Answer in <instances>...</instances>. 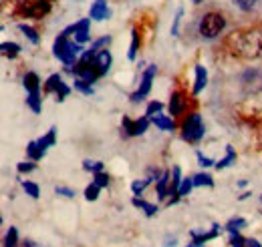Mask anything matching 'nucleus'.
I'll list each match as a JSON object with an SVG mask.
<instances>
[{"mask_svg":"<svg viewBox=\"0 0 262 247\" xmlns=\"http://www.w3.org/2000/svg\"><path fill=\"white\" fill-rule=\"evenodd\" d=\"M38 75L36 72H27V77H25V89L31 93V91H38Z\"/></svg>","mask_w":262,"mask_h":247,"instance_id":"412c9836","label":"nucleus"},{"mask_svg":"<svg viewBox=\"0 0 262 247\" xmlns=\"http://www.w3.org/2000/svg\"><path fill=\"white\" fill-rule=\"evenodd\" d=\"M23 189L27 191V195H31L33 199H36L38 195H40V189L36 183H31V181H23Z\"/></svg>","mask_w":262,"mask_h":247,"instance_id":"cd10ccee","label":"nucleus"},{"mask_svg":"<svg viewBox=\"0 0 262 247\" xmlns=\"http://www.w3.org/2000/svg\"><path fill=\"white\" fill-rule=\"evenodd\" d=\"M206 133V127L200 115H192L188 117V121L182 125V137L188 141V143H198Z\"/></svg>","mask_w":262,"mask_h":247,"instance_id":"20e7f679","label":"nucleus"},{"mask_svg":"<svg viewBox=\"0 0 262 247\" xmlns=\"http://www.w3.org/2000/svg\"><path fill=\"white\" fill-rule=\"evenodd\" d=\"M55 191H57V195H65V197H69V199L75 197V193H73L71 189H67V187H57Z\"/></svg>","mask_w":262,"mask_h":247,"instance_id":"79ce46f5","label":"nucleus"},{"mask_svg":"<svg viewBox=\"0 0 262 247\" xmlns=\"http://www.w3.org/2000/svg\"><path fill=\"white\" fill-rule=\"evenodd\" d=\"M230 245H232V247H246V239H244L240 233H232Z\"/></svg>","mask_w":262,"mask_h":247,"instance_id":"e433bc0d","label":"nucleus"},{"mask_svg":"<svg viewBox=\"0 0 262 247\" xmlns=\"http://www.w3.org/2000/svg\"><path fill=\"white\" fill-rule=\"evenodd\" d=\"M65 32L67 34L75 32V42H79V44L87 42V40H89V18H85V20H81V22H77V24L69 27Z\"/></svg>","mask_w":262,"mask_h":247,"instance_id":"1a4fd4ad","label":"nucleus"},{"mask_svg":"<svg viewBox=\"0 0 262 247\" xmlns=\"http://www.w3.org/2000/svg\"><path fill=\"white\" fill-rule=\"evenodd\" d=\"M0 51H2V55H4V57L14 59V57L20 53V46H18L16 42H2V44H0Z\"/></svg>","mask_w":262,"mask_h":247,"instance_id":"a211bd4d","label":"nucleus"},{"mask_svg":"<svg viewBox=\"0 0 262 247\" xmlns=\"http://www.w3.org/2000/svg\"><path fill=\"white\" fill-rule=\"evenodd\" d=\"M75 89H79L81 93H85V94H93V87L91 85H87V83H83V81H75Z\"/></svg>","mask_w":262,"mask_h":247,"instance_id":"4c0bfd02","label":"nucleus"},{"mask_svg":"<svg viewBox=\"0 0 262 247\" xmlns=\"http://www.w3.org/2000/svg\"><path fill=\"white\" fill-rule=\"evenodd\" d=\"M99 189H101V187H99L97 183L89 185L87 189H85V199H87V201H95V199L99 197Z\"/></svg>","mask_w":262,"mask_h":247,"instance_id":"c756f323","label":"nucleus"},{"mask_svg":"<svg viewBox=\"0 0 262 247\" xmlns=\"http://www.w3.org/2000/svg\"><path fill=\"white\" fill-rule=\"evenodd\" d=\"M180 183H182V171H180V167H173V175H171V185H169V193H176V195H178Z\"/></svg>","mask_w":262,"mask_h":247,"instance_id":"393cba45","label":"nucleus"},{"mask_svg":"<svg viewBox=\"0 0 262 247\" xmlns=\"http://www.w3.org/2000/svg\"><path fill=\"white\" fill-rule=\"evenodd\" d=\"M258 2H260V0H236V4H238L242 10H246V12L254 10V8L258 6Z\"/></svg>","mask_w":262,"mask_h":247,"instance_id":"2f4dec72","label":"nucleus"},{"mask_svg":"<svg viewBox=\"0 0 262 247\" xmlns=\"http://www.w3.org/2000/svg\"><path fill=\"white\" fill-rule=\"evenodd\" d=\"M198 161H200L202 167H212V165H214V161H212L210 157H204L202 153H198Z\"/></svg>","mask_w":262,"mask_h":247,"instance_id":"ea45409f","label":"nucleus"},{"mask_svg":"<svg viewBox=\"0 0 262 247\" xmlns=\"http://www.w3.org/2000/svg\"><path fill=\"white\" fill-rule=\"evenodd\" d=\"M156 72H158V68H156V64H151L145 72H143V79H141V87L135 91V93L131 94V101L133 103H139V101H143L149 91H151V81H154V77H156Z\"/></svg>","mask_w":262,"mask_h":247,"instance_id":"423d86ee","label":"nucleus"},{"mask_svg":"<svg viewBox=\"0 0 262 247\" xmlns=\"http://www.w3.org/2000/svg\"><path fill=\"white\" fill-rule=\"evenodd\" d=\"M83 167L87 171H93V173H101L103 171V163H99V161H85Z\"/></svg>","mask_w":262,"mask_h":247,"instance_id":"c9c22d12","label":"nucleus"},{"mask_svg":"<svg viewBox=\"0 0 262 247\" xmlns=\"http://www.w3.org/2000/svg\"><path fill=\"white\" fill-rule=\"evenodd\" d=\"M149 183H151L149 179H143V181H133V183H131V191H133V195L143 193V189L149 185Z\"/></svg>","mask_w":262,"mask_h":247,"instance_id":"72a5a7b5","label":"nucleus"},{"mask_svg":"<svg viewBox=\"0 0 262 247\" xmlns=\"http://www.w3.org/2000/svg\"><path fill=\"white\" fill-rule=\"evenodd\" d=\"M234 161H236V153H234V149L228 145V147H226V157H224L220 163H216V167H218V169H226V167H230Z\"/></svg>","mask_w":262,"mask_h":247,"instance_id":"b1692460","label":"nucleus"},{"mask_svg":"<svg viewBox=\"0 0 262 247\" xmlns=\"http://www.w3.org/2000/svg\"><path fill=\"white\" fill-rule=\"evenodd\" d=\"M194 185H196V187H200V185L212 187V185H214V179H212L208 173H198L196 177H194Z\"/></svg>","mask_w":262,"mask_h":247,"instance_id":"bb28decb","label":"nucleus"},{"mask_svg":"<svg viewBox=\"0 0 262 247\" xmlns=\"http://www.w3.org/2000/svg\"><path fill=\"white\" fill-rule=\"evenodd\" d=\"M55 143H57V129H55V127H53L45 137H40V139H38V145H40V149H42V151H47V149H49V147H53Z\"/></svg>","mask_w":262,"mask_h":247,"instance_id":"4468645a","label":"nucleus"},{"mask_svg":"<svg viewBox=\"0 0 262 247\" xmlns=\"http://www.w3.org/2000/svg\"><path fill=\"white\" fill-rule=\"evenodd\" d=\"M47 93H57L59 101H65L67 96H69V93H71V89L63 83V79L59 75H53L47 81Z\"/></svg>","mask_w":262,"mask_h":247,"instance_id":"0eeeda50","label":"nucleus"},{"mask_svg":"<svg viewBox=\"0 0 262 247\" xmlns=\"http://www.w3.org/2000/svg\"><path fill=\"white\" fill-rule=\"evenodd\" d=\"M162 109H164V105H162L160 101H151V103L147 105V111H145V117H149V119H151V117H154V115H158V113H160Z\"/></svg>","mask_w":262,"mask_h":247,"instance_id":"c85d7f7f","label":"nucleus"},{"mask_svg":"<svg viewBox=\"0 0 262 247\" xmlns=\"http://www.w3.org/2000/svg\"><path fill=\"white\" fill-rule=\"evenodd\" d=\"M192 2H196V4H198V2H202V0H192Z\"/></svg>","mask_w":262,"mask_h":247,"instance_id":"a18cd8bd","label":"nucleus"},{"mask_svg":"<svg viewBox=\"0 0 262 247\" xmlns=\"http://www.w3.org/2000/svg\"><path fill=\"white\" fill-rule=\"evenodd\" d=\"M95 64L99 66L101 75H105L109 70V66H111V55H109V51H99L97 57H95Z\"/></svg>","mask_w":262,"mask_h":247,"instance_id":"f8f14e48","label":"nucleus"},{"mask_svg":"<svg viewBox=\"0 0 262 247\" xmlns=\"http://www.w3.org/2000/svg\"><path fill=\"white\" fill-rule=\"evenodd\" d=\"M123 131L131 135V137H137V135H143L145 131H147V127H149V117H141L139 121H131V119H123Z\"/></svg>","mask_w":262,"mask_h":247,"instance_id":"6e6552de","label":"nucleus"},{"mask_svg":"<svg viewBox=\"0 0 262 247\" xmlns=\"http://www.w3.org/2000/svg\"><path fill=\"white\" fill-rule=\"evenodd\" d=\"M133 205H135V207H139V209H143L147 217H154L156 213H158V207H156V205L145 203V201H143V199H139V197H135V199H133Z\"/></svg>","mask_w":262,"mask_h":247,"instance_id":"6ab92c4d","label":"nucleus"},{"mask_svg":"<svg viewBox=\"0 0 262 247\" xmlns=\"http://www.w3.org/2000/svg\"><path fill=\"white\" fill-rule=\"evenodd\" d=\"M27 153H29V157H31V161H38V159H42V157H45V151L40 149L38 141H33V143H29V147H27Z\"/></svg>","mask_w":262,"mask_h":247,"instance_id":"aec40b11","label":"nucleus"},{"mask_svg":"<svg viewBox=\"0 0 262 247\" xmlns=\"http://www.w3.org/2000/svg\"><path fill=\"white\" fill-rule=\"evenodd\" d=\"M95 183H97L99 187H107L109 185V175H105L103 171H101V173H95Z\"/></svg>","mask_w":262,"mask_h":247,"instance_id":"58836bf2","label":"nucleus"},{"mask_svg":"<svg viewBox=\"0 0 262 247\" xmlns=\"http://www.w3.org/2000/svg\"><path fill=\"white\" fill-rule=\"evenodd\" d=\"M246 247H262L256 239H246Z\"/></svg>","mask_w":262,"mask_h":247,"instance_id":"37998d69","label":"nucleus"},{"mask_svg":"<svg viewBox=\"0 0 262 247\" xmlns=\"http://www.w3.org/2000/svg\"><path fill=\"white\" fill-rule=\"evenodd\" d=\"M242 227H246V219H242V217L230 219L228 223H226V231H230V233H238Z\"/></svg>","mask_w":262,"mask_h":247,"instance_id":"4be33fe9","label":"nucleus"},{"mask_svg":"<svg viewBox=\"0 0 262 247\" xmlns=\"http://www.w3.org/2000/svg\"><path fill=\"white\" fill-rule=\"evenodd\" d=\"M184 107H186L184 94L182 93L171 94V101H169V113H171V115H182V113H184Z\"/></svg>","mask_w":262,"mask_h":247,"instance_id":"9b49d317","label":"nucleus"},{"mask_svg":"<svg viewBox=\"0 0 262 247\" xmlns=\"http://www.w3.org/2000/svg\"><path fill=\"white\" fill-rule=\"evenodd\" d=\"M91 18L93 20H105L109 18V8H107V2L105 0H95L93 6H91Z\"/></svg>","mask_w":262,"mask_h":247,"instance_id":"9d476101","label":"nucleus"},{"mask_svg":"<svg viewBox=\"0 0 262 247\" xmlns=\"http://www.w3.org/2000/svg\"><path fill=\"white\" fill-rule=\"evenodd\" d=\"M167 185H171V179H169V173L165 171L164 175L158 179V195H160V199H165V197H167V193H169Z\"/></svg>","mask_w":262,"mask_h":247,"instance_id":"dca6fc26","label":"nucleus"},{"mask_svg":"<svg viewBox=\"0 0 262 247\" xmlns=\"http://www.w3.org/2000/svg\"><path fill=\"white\" fill-rule=\"evenodd\" d=\"M137 44H139V34L137 31L131 32V46H129V59L133 61L135 59V55H137Z\"/></svg>","mask_w":262,"mask_h":247,"instance_id":"7c9ffc66","label":"nucleus"},{"mask_svg":"<svg viewBox=\"0 0 262 247\" xmlns=\"http://www.w3.org/2000/svg\"><path fill=\"white\" fill-rule=\"evenodd\" d=\"M224 27H226L224 16L218 14V12H210V14H206V16L202 18V22H200V34H202L204 38H216L220 32L224 31Z\"/></svg>","mask_w":262,"mask_h":247,"instance_id":"7ed1b4c3","label":"nucleus"},{"mask_svg":"<svg viewBox=\"0 0 262 247\" xmlns=\"http://www.w3.org/2000/svg\"><path fill=\"white\" fill-rule=\"evenodd\" d=\"M109 42H111V38H109V36H103V38H99L97 42H93V46H91V48H89V51H91V53H95V55H97L99 51H101V48H103V46H107V44H109Z\"/></svg>","mask_w":262,"mask_h":247,"instance_id":"f704fd0d","label":"nucleus"},{"mask_svg":"<svg viewBox=\"0 0 262 247\" xmlns=\"http://www.w3.org/2000/svg\"><path fill=\"white\" fill-rule=\"evenodd\" d=\"M34 167H36L34 163H20L18 165V171L20 173H31V171H34Z\"/></svg>","mask_w":262,"mask_h":247,"instance_id":"a19ab883","label":"nucleus"},{"mask_svg":"<svg viewBox=\"0 0 262 247\" xmlns=\"http://www.w3.org/2000/svg\"><path fill=\"white\" fill-rule=\"evenodd\" d=\"M51 10V0H23L20 12L33 18H40Z\"/></svg>","mask_w":262,"mask_h":247,"instance_id":"39448f33","label":"nucleus"},{"mask_svg":"<svg viewBox=\"0 0 262 247\" xmlns=\"http://www.w3.org/2000/svg\"><path fill=\"white\" fill-rule=\"evenodd\" d=\"M25 247H36V245H34L33 241H25Z\"/></svg>","mask_w":262,"mask_h":247,"instance_id":"c03bdc74","label":"nucleus"},{"mask_svg":"<svg viewBox=\"0 0 262 247\" xmlns=\"http://www.w3.org/2000/svg\"><path fill=\"white\" fill-rule=\"evenodd\" d=\"M206 83H208V72H206V68L204 66H196V85H194V94H200L202 93V89L206 87Z\"/></svg>","mask_w":262,"mask_h":247,"instance_id":"ddd939ff","label":"nucleus"},{"mask_svg":"<svg viewBox=\"0 0 262 247\" xmlns=\"http://www.w3.org/2000/svg\"><path fill=\"white\" fill-rule=\"evenodd\" d=\"M55 57L59 59V61H63L67 66H71L75 59H77V55L81 53V44L79 42H75V40H69V34L63 32V34H59V38L55 40Z\"/></svg>","mask_w":262,"mask_h":247,"instance_id":"f03ea898","label":"nucleus"},{"mask_svg":"<svg viewBox=\"0 0 262 247\" xmlns=\"http://www.w3.org/2000/svg\"><path fill=\"white\" fill-rule=\"evenodd\" d=\"M27 105L33 109L34 113H40L42 111V101H40V93L38 91H31L27 96Z\"/></svg>","mask_w":262,"mask_h":247,"instance_id":"f3484780","label":"nucleus"},{"mask_svg":"<svg viewBox=\"0 0 262 247\" xmlns=\"http://www.w3.org/2000/svg\"><path fill=\"white\" fill-rule=\"evenodd\" d=\"M18 29H20V32H25V34L29 36V40H31V42H34V44L38 42V34H36V31H34V29L27 27V24H18Z\"/></svg>","mask_w":262,"mask_h":247,"instance_id":"473e14b6","label":"nucleus"},{"mask_svg":"<svg viewBox=\"0 0 262 247\" xmlns=\"http://www.w3.org/2000/svg\"><path fill=\"white\" fill-rule=\"evenodd\" d=\"M228 46L232 55L242 59H258L262 57V32L260 31H246L234 32L230 36Z\"/></svg>","mask_w":262,"mask_h":247,"instance_id":"f257e3e1","label":"nucleus"},{"mask_svg":"<svg viewBox=\"0 0 262 247\" xmlns=\"http://www.w3.org/2000/svg\"><path fill=\"white\" fill-rule=\"evenodd\" d=\"M151 123L156 125L158 129H162V131H173V121L169 117H165V115H154Z\"/></svg>","mask_w":262,"mask_h":247,"instance_id":"2eb2a0df","label":"nucleus"},{"mask_svg":"<svg viewBox=\"0 0 262 247\" xmlns=\"http://www.w3.org/2000/svg\"><path fill=\"white\" fill-rule=\"evenodd\" d=\"M192 187H196L194 185V177H192V179H182L180 189H178V197H186V195H190Z\"/></svg>","mask_w":262,"mask_h":247,"instance_id":"a878e982","label":"nucleus"},{"mask_svg":"<svg viewBox=\"0 0 262 247\" xmlns=\"http://www.w3.org/2000/svg\"><path fill=\"white\" fill-rule=\"evenodd\" d=\"M18 245V231L16 227H10L6 231V237H4V247H16Z\"/></svg>","mask_w":262,"mask_h":247,"instance_id":"5701e85b","label":"nucleus"}]
</instances>
